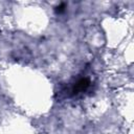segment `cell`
Instances as JSON below:
<instances>
[{"label":"cell","instance_id":"6da1fadb","mask_svg":"<svg viewBox=\"0 0 134 134\" xmlns=\"http://www.w3.org/2000/svg\"><path fill=\"white\" fill-rule=\"evenodd\" d=\"M89 85H90V81H89V79H87V77L80 79V80L74 84V86H73L71 92H72L73 95L79 94L80 92H83V91L87 90V88L89 87Z\"/></svg>","mask_w":134,"mask_h":134},{"label":"cell","instance_id":"7a4b0ae2","mask_svg":"<svg viewBox=\"0 0 134 134\" xmlns=\"http://www.w3.org/2000/svg\"><path fill=\"white\" fill-rule=\"evenodd\" d=\"M65 10V3H61L60 5H58L57 7H55V12L57 13H63Z\"/></svg>","mask_w":134,"mask_h":134}]
</instances>
